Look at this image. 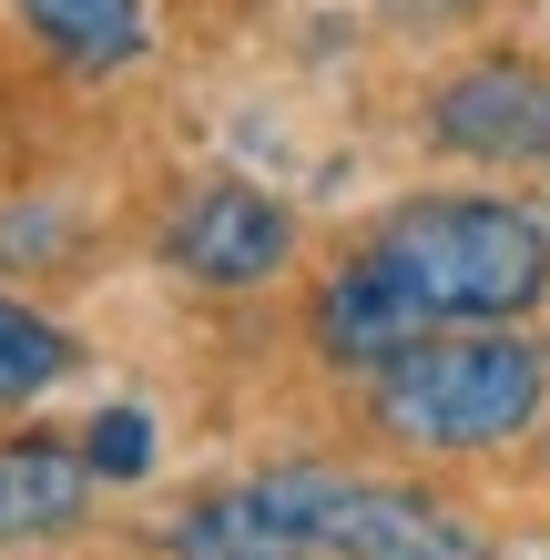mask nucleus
<instances>
[{
  "label": "nucleus",
  "mask_w": 550,
  "mask_h": 560,
  "mask_svg": "<svg viewBox=\"0 0 550 560\" xmlns=\"http://www.w3.org/2000/svg\"><path fill=\"white\" fill-rule=\"evenodd\" d=\"M367 255L429 306V326H510L550 295V235L520 205H490V194L398 205Z\"/></svg>",
  "instance_id": "1"
},
{
  "label": "nucleus",
  "mask_w": 550,
  "mask_h": 560,
  "mask_svg": "<svg viewBox=\"0 0 550 560\" xmlns=\"http://www.w3.org/2000/svg\"><path fill=\"white\" fill-rule=\"evenodd\" d=\"M550 357L530 337H500V326H429L418 347H398L377 368V418L418 448H490L510 428H530Z\"/></svg>",
  "instance_id": "2"
},
{
  "label": "nucleus",
  "mask_w": 550,
  "mask_h": 560,
  "mask_svg": "<svg viewBox=\"0 0 550 560\" xmlns=\"http://www.w3.org/2000/svg\"><path fill=\"white\" fill-rule=\"evenodd\" d=\"M276 500V520L306 550L337 560H479V530L438 500H408V489H367V479H327V469H276L255 479Z\"/></svg>",
  "instance_id": "3"
},
{
  "label": "nucleus",
  "mask_w": 550,
  "mask_h": 560,
  "mask_svg": "<svg viewBox=\"0 0 550 560\" xmlns=\"http://www.w3.org/2000/svg\"><path fill=\"white\" fill-rule=\"evenodd\" d=\"M438 143L448 153H479V163H540L550 153V72L530 61H479L429 103Z\"/></svg>",
  "instance_id": "4"
},
{
  "label": "nucleus",
  "mask_w": 550,
  "mask_h": 560,
  "mask_svg": "<svg viewBox=\"0 0 550 560\" xmlns=\"http://www.w3.org/2000/svg\"><path fill=\"white\" fill-rule=\"evenodd\" d=\"M285 245H296V235H285V205L255 194V184H204L174 214V255L204 285H266L285 266Z\"/></svg>",
  "instance_id": "5"
},
{
  "label": "nucleus",
  "mask_w": 550,
  "mask_h": 560,
  "mask_svg": "<svg viewBox=\"0 0 550 560\" xmlns=\"http://www.w3.org/2000/svg\"><path fill=\"white\" fill-rule=\"evenodd\" d=\"M316 326H327V347L347 357V368H387L398 347H418V337H429V306H418V295L377 266V255H358V266L327 285Z\"/></svg>",
  "instance_id": "6"
},
{
  "label": "nucleus",
  "mask_w": 550,
  "mask_h": 560,
  "mask_svg": "<svg viewBox=\"0 0 550 560\" xmlns=\"http://www.w3.org/2000/svg\"><path fill=\"white\" fill-rule=\"evenodd\" d=\"M82 448L72 439H0V540H42L82 510Z\"/></svg>",
  "instance_id": "7"
},
{
  "label": "nucleus",
  "mask_w": 550,
  "mask_h": 560,
  "mask_svg": "<svg viewBox=\"0 0 550 560\" xmlns=\"http://www.w3.org/2000/svg\"><path fill=\"white\" fill-rule=\"evenodd\" d=\"M174 560H306V540L276 520L266 489H224L174 520Z\"/></svg>",
  "instance_id": "8"
},
{
  "label": "nucleus",
  "mask_w": 550,
  "mask_h": 560,
  "mask_svg": "<svg viewBox=\"0 0 550 560\" xmlns=\"http://www.w3.org/2000/svg\"><path fill=\"white\" fill-rule=\"evenodd\" d=\"M21 21L82 72H113L143 51V0H21Z\"/></svg>",
  "instance_id": "9"
},
{
  "label": "nucleus",
  "mask_w": 550,
  "mask_h": 560,
  "mask_svg": "<svg viewBox=\"0 0 550 560\" xmlns=\"http://www.w3.org/2000/svg\"><path fill=\"white\" fill-rule=\"evenodd\" d=\"M61 377H72V337H61L51 316H31V306L0 295V408L42 398V387H61Z\"/></svg>",
  "instance_id": "10"
},
{
  "label": "nucleus",
  "mask_w": 550,
  "mask_h": 560,
  "mask_svg": "<svg viewBox=\"0 0 550 560\" xmlns=\"http://www.w3.org/2000/svg\"><path fill=\"white\" fill-rule=\"evenodd\" d=\"M82 469L92 479H143L153 469V418L143 408H103V418L82 428Z\"/></svg>",
  "instance_id": "11"
}]
</instances>
